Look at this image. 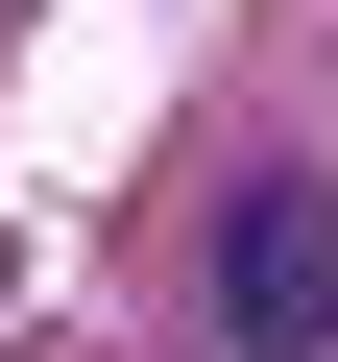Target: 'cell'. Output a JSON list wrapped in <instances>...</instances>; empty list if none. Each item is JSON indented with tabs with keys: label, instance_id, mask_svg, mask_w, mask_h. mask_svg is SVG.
<instances>
[{
	"label": "cell",
	"instance_id": "6da1fadb",
	"mask_svg": "<svg viewBox=\"0 0 338 362\" xmlns=\"http://www.w3.org/2000/svg\"><path fill=\"white\" fill-rule=\"evenodd\" d=\"M218 338H242V362H314V338H338V218H314V169H242V194H218Z\"/></svg>",
	"mask_w": 338,
	"mask_h": 362
}]
</instances>
